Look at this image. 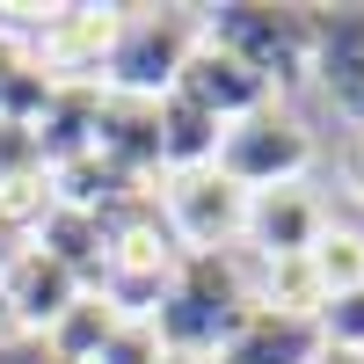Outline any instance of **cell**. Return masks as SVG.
<instances>
[{"instance_id":"cell-1","label":"cell","mask_w":364,"mask_h":364,"mask_svg":"<svg viewBox=\"0 0 364 364\" xmlns=\"http://www.w3.org/2000/svg\"><path fill=\"white\" fill-rule=\"evenodd\" d=\"M204 44V8H117V37L102 58V95L161 102L175 95L190 51Z\"/></svg>"},{"instance_id":"cell-2","label":"cell","mask_w":364,"mask_h":364,"mask_svg":"<svg viewBox=\"0 0 364 364\" xmlns=\"http://www.w3.org/2000/svg\"><path fill=\"white\" fill-rule=\"evenodd\" d=\"M248 277L233 269V255H175V277L154 306V336L168 357H204L226 343V328L248 314Z\"/></svg>"},{"instance_id":"cell-3","label":"cell","mask_w":364,"mask_h":364,"mask_svg":"<svg viewBox=\"0 0 364 364\" xmlns=\"http://www.w3.org/2000/svg\"><path fill=\"white\" fill-rule=\"evenodd\" d=\"M211 168H219L233 190H248V197L291 190V182L314 168V132L299 124L284 102H262V109L240 117V124L219 132V161H211Z\"/></svg>"},{"instance_id":"cell-4","label":"cell","mask_w":364,"mask_h":364,"mask_svg":"<svg viewBox=\"0 0 364 364\" xmlns=\"http://www.w3.org/2000/svg\"><path fill=\"white\" fill-rule=\"evenodd\" d=\"M204 37L226 44L248 73H262L269 95H284L299 73H314V22L291 8H204Z\"/></svg>"},{"instance_id":"cell-5","label":"cell","mask_w":364,"mask_h":364,"mask_svg":"<svg viewBox=\"0 0 364 364\" xmlns=\"http://www.w3.org/2000/svg\"><path fill=\"white\" fill-rule=\"evenodd\" d=\"M168 233L182 240V255H226L248 233V190H233L219 168L168 175Z\"/></svg>"},{"instance_id":"cell-6","label":"cell","mask_w":364,"mask_h":364,"mask_svg":"<svg viewBox=\"0 0 364 364\" xmlns=\"http://www.w3.org/2000/svg\"><path fill=\"white\" fill-rule=\"evenodd\" d=\"M80 291H87V284H80V269H66L58 255H44L37 240H29V248H15L8 262H0V306H8L15 328H37V336H44V328L66 314Z\"/></svg>"},{"instance_id":"cell-7","label":"cell","mask_w":364,"mask_h":364,"mask_svg":"<svg viewBox=\"0 0 364 364\" xmlns=\"http://www.w3.org/2000/svg\"><path fill=\"white\" fill-rule=\"evenodd\" d=\"M321 357V328L314 314H277V306H255L226 328V343L211 350V364H314Z\"/></svg>"},{"instance_id":"cell-8","label":"cell","mask_w":364,"mask_h":364,"mask_svg":"<svg viewBox=\"0 0 364 364\" xmlns=\"http://www.w3.org/2000/svg\"><path fill=\"white\" fill-rule=\"evenodd\" d=\"M175 95H182V102H197V109H211L219 124H240L248 109L277 102L262 73H248V66H240L226 44H211V37L190 51V66H182V80H175Z\"/></svg>"},{"instance_id":"cell-9","label":"cell","mask_w":364,"mask_h":364,"mask_svg":"<svg viewBox=\"0 0 364 364\" xmlns=\"http://www.w3.org/2000/svg\"><path fill=\"white\" fill-rule=\"evenodd\" d=\"M321 226H328L321 204L291 182V190H262V197H248V233H240V240H255L262 262H299V255L321 240Z\"/></svg>"},{"instance_id":"cell-10","label":"cell","mask_w":364,"mask_h":364,"mask_svg":"<svg viewBox=\"0 0 364 364\" xmlns=\"http://www.w3.org/2000/svg\"><path fill=\"white\" fill-rule=\"evenodd\" d=\"M314 73L336 95V109L364 124V8H343V15L314 22Z\"/></svg>"},{"instance_id":"cell-11","label":"cell","mask_w":364,"mask_h":364,"mask_svg":"<svg viewBox=\"0 0 364 364\" xmlns=\"http://www.w3.org/2000/svg\"><path fill=\"white\" fill-rule=\"evenodd\" d=\"M154 132H161V168L168 175H197L219 161V117L197 109V102H182V95H161L154 102Z\"/></svg>"},{"instance_id":"cell-12","label":"cell","mask_w":364,"mask_h":364,"mask_svg":"<svg viewBox=\"0 0 364 364\" xmlns=\"http://www.w3.org/2000/svg\"><path fill=\"white\" fill-rule=\"evenodd\" d=\"M117 328H124V314H117L109 299L87 284L73 306L44 328V350H51V364H95V357L109 350V336H117Z\"/></svg>"},{"instance_id":"cell-13","label":"cell","mask_w":364,"mask_h":364,"mask_svg":"<svg viewBox=\"0 0 364 364\" xmlns=\"http://www.w3.org/2000/svg\"><path fill=\"white\" fill-rule=\"evenodd\" d=\"M306 277H314L321 299L357 291V284H364V233H350V226H321V240L306 248Z\"/></svg>"},{"instance_id":"cell-14","label":"cell","mask_w":364,"mask_h":364,"mask_svg":"<svg viewBox=\"0 0 364 364\" xmlns=\"http://www.w3.org/2000/svg\"><path fill=\"white\" fill-rule=\"evenodd\" d=\"M314 328H321V350H364V284L321 299V306H314Z\"/></svg>"},{"instance_id":"cell-15","label":"cell","mask_w":364,"mask_h":364,"mask_svg":"<svg viewBox=\"0 0 364 364\" xmlns=\"http://www.w3.org/2000/svg\"><path fill=\"white\" fill-rule=\"evenodd\" d=\"M161 357H168V350H161V336H154V321H124L95 364H161Z\"/></svg>"},{"instance_id":"cell-16","label":"cell","mask_w":364,"mask_h":364,"mask_svg":"<svg viewBox=\"0 0 364 364\" xmlns=\"http://www.w3.org/2000/svg\"><path fill=\"white\" fill-rule=\"evenodd\" d=\"M22 73H29V51L8 37V29H0V109L15 102V87H22Z\"/></svg>"},{"instance_id":"cell-17","label":"cell","mask_w":364,"mask_h":364,"mask_svg":"<svg viewBox=\"0 0 364 364\" xmlns=\"http://www.w3.org/2000/svg\"><path fill=\"white\" fill-rule=\"evenodd\" d=\"M350 190L364 197V132H357V146H350Z\"/></svg>"},{"instance_id":"cell-18","label":"cell","mask_w":364,"mask_h":364,"mask_svg":"<svg viewBox=\"0 0 364 364\" xmlns=\"http://www.w3.org/2000/svg\"><path fill=\"white\" fill-rule=\"evenodd\" d=\"M314 364H364V350H321Z\"/></svg>"},{"instance_id":"cell-19","label":"cell","mask_w":364,"mask_h":364,"mask_svg":"<svg viewBox=\"0 0 364 364\" xmlns=\"http://www.w3.org/2000/svg\"><path fill=\"white\" fill-rule=\"evenodd\" d=\"M161 364H204V357H161Z\"/></svg>"}]
</instances>
